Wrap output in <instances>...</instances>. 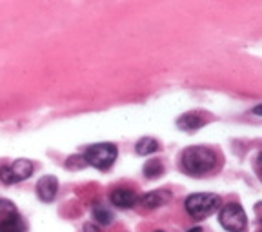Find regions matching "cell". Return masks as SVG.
Listing matches in <instances>:
<instances>
[{
  "instance_id": "30bf717a",
  "label": "cell",
  "mask_w": 262,
  "mask_h": 232,
  "mask_svg": "<svg viewBox=\"0 0 262 232\" xmlns=\"http://www.w3.org/2000/svg\"><path fill=\"white\" fill-rule=\"evenodd\" d=\"M204 123H206V120L201 113H186L177 120V127H179L180 131H189V133L201 129Z\"/></svg>"
},
{
  "instance_id": "6da1fadb",
  "label": "cell",
  "mask_w": 262,
  "mask_h": 232,
  "mask_svg": "<svg viewBox=\"0 0 262 232\" xmlns=\"http://www.w3.org/2000/svg\"><path fill=\"white\" fill-rule=\"evenodd\" d=\"M217 154L208 147H189L182 152V169L191 176H202L217 167Z\"/></svg>"
},
{
  "instance_id": "9c48e42d",
  "label": "cell",
  "mask_w": 262,
  "mask_h": 232,
  "mask_svg": "<svg viewBox=\"0 0 262 232\" xmlns=\"http://www.w3.org/2000/svg\"><path fill=\"white\" fill-rule=\"evenodd\" d=\"M169 200H171V192L169 191H153L139 198V201L146 209H159L162 205L169 203Z\"/></svg>"
},
{
  "instance_id": "e0dca14e",
  "label": "cell",
  "mask_w": 262,
  "mask_h": 232,
  "mask_svg": "<svg viewBox=\"0 0 262 232\" xmlns=\"http://www.w3.org/2000/svg\"><path fill=\"white\" fill-rule=\"evenodd\" d=\"M155 232H164V230H155Z\"/></svg>"
},
{
  "instance_id": "4fadbf2b",
  "label": "cell",
  "mask_w": 262,
  "mask_h": 232,
  "mask_svg": "<svg viewBox=\"0 0 262 232\" xmlns=\"http://www.w3.org/2000/svg\"><path fill=\"white\" fill-rule=\"evenodd\" d=\"M93 218L102 225H110L113 221V214L111 211H107L104 205H95L93 207Z\"/></svg>"
},
{
  "instance_id": "8992f818",
  "label": "cell",
  "mask_w": 262,
  "mask_h": 232,
  "mask_svg": "<svg viewBox=\"0 0 262 232\" xmlns=\"http://www.w3.org/2000/svg\"><path fill=\"white\" fill-rule=\"evenodd\" d=\"M0 232H26L20 214L9 200H0Z\"/></svg>"
},
{
  "instance_id": "277c9868",
  "label": "cell",
  "mask_w": 262,
  "mask_h": 232,
  "mask_svg": "<svg viewBox=\"0 0 262 232\" xmlns=\"http://www.w3.org/2000/svg\"><path fill=\"white\" fill-rule=\"evenodd\" d=\"M221 225L229 232H248V218L238 203H228L219 214Z\"/></svg>"
},
{
  "instance_id": "ba28073f",
  "label": "cell",
  "mask_w": 262,
  "mask_h": 232,
  "mask_svg": "<svg viewBox=\"0 0 262 232\" xmlns=\"http://www.w3.org/2000/svg\"><path fill=\"white\" fill-rule=\"evenodd\" d=\"M111 203L117 209H133L139 203V196H137L135 191H131L127 187L115 189L111 192Z\"/></svg>"
},
{
  "instance_id": "8fae6325",
  "label": "cell",
  "mask_w": 262,
  "mask_h": 232,
  "mask_svg": "<svg viewBox=\"0 0 262 232\" xmlns=\"http://www.w3.org/2000/svg\"><path fill=\"white\" fill-rule=\"evenodd\" d=\"M159 149H160L159 142H157L155 138H149V136H146V138H140L139 142H137V145H135L137 154H140V156L153 154V152H157Z\"/></svg>"
},
{
  "instance_id": "7c38bea8",
  "label": "cell",
  "mask_w": 262,
  "mask_h": 232,
  "mask_svg": "<svg viewBox=\"0 0 262 232\" xmlns=\"http://www.w3.org/2000/svg\"><path fill=\"white\" fill-rule=\"evenodd\" d=\"M164 172V165L160 160H147L146 165H144V176L149 179H155L159 176H162Z\"/></svg>"
},
{
  "instance_id": "52a82bcc",
  "label": "cell",
  "mask_w": 262,
  "mask_h": 232,
  "mask_svg": "<svg viewBox=\"0 0 262 232\" xmlns=\"http://www.w3.org/2000/svg\"><path fill=\"white\" fill-rule=\"evenodd\" d=\"M58 192V179L55 176H44L37 184V196L44 203H51L57 198Z\"/></svg>"
},
{
  "instance_id": "5bb4252c",
  "label": "cell",
  "mask_w": 262,
  "mask_h": 232,
  "mask_svg": "<svg viewBox=\"0 0 262 232\" xmlns=\"http://www.w3.org/2000/svg\"><path fill=\"white\" fill-rule=\"evenodd\" d=\"M88 167L86 160H84V156H70V158L66 160V169H70V171H80V169Z\"/></svg>"
},
{
  "instance_id": "2e32d148",
  "label": "cell",
  "mask_w": 262,
  "mask_h": 232,
  "mask_svg": "<svg viewBox=\"0 0 262 232\" xmlns=\"http://www.w3.org/2000/svg\"><path fill=\"white\" fill-rule=\"evenodd\" d=\"M188 232H202L201 228H191V230H188Z\"/></svg>"
},
{
  "instance_id": "7a4b0ae2",
  "label": "cell",
  "mask_w": 262,
  "mask_h": 232,
  "mask_svg": "<svg viewBox=\"0 0 262 232\" xmlns=\"http://www.w3.org/2000/svg\"><path fill=\"white\" fill-rule=\"evenodd\" d=\"M186 211L195 220H204L211 216L221 207V196L213 194V192H199L186 198Z\"/></svg>"
},
{
  "instance_id": "5b68a950",
  "label": "cell",
  "mask_w": 262,
  "mask_h": 232,
  "mask_svg": "<svg viewBox=\"0 0 262 232\" xmlns=\"http://www.w3.org/2000/svg\"><path fill=\"white\" fill-rule=\"evenodd\" d=\"M33 172V163L26 158L15 160L9 165L0 167V182L6 185H13L18 184V182H24L31 176Z\"/></svg>"
},
{
  "instance_id": "9a60e30c",
  "label": "cell",
  "mask_w": 262,
  "mask_h": 232,
  "mask_svg": "<svg viewBox=\"0 0 262 232\" xmlns=\"http://www.w3.org/2000/svg\"><path fill=\"white\" fill-rule=\"evenodd\" d=\"M82 232H100V228H98L95 223H86L84 228H82Z\"/></svg>"
},
{
  "instance_id": "3957f363",
  "label": "cell",
  "mask_w": 262,
  "mask_h": 232,
  "mask_svg": "<svg viewBox=\"0 0 262 232\" xmlns=\"http://www.w3.org/2000/svg\"><path fill=\"white\" fill-rule=\"evenodd\" d=\"M84 160L88 165L98 169V171H107L117 160V147L110 142L95 143L90 145L84 152Z\"/></svg>"
}]
</instances>
